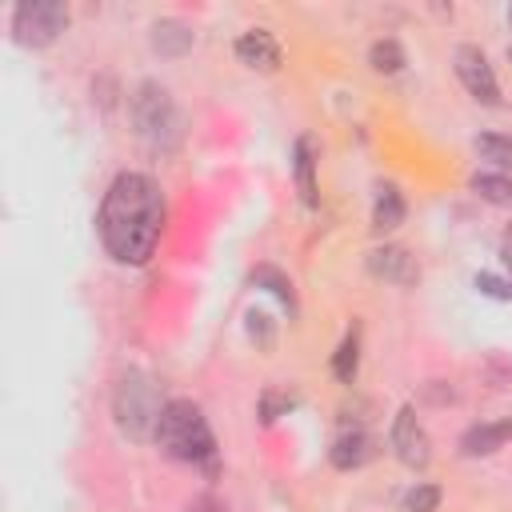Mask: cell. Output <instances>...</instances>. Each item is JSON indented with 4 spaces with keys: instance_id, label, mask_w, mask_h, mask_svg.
I'll return each mask as SVG.
<instances>
[{
    "instance_id": "obj_4",
    "label": "cell",
    "mask_w": 512,
    "mask_h": 512,
    "mask_svg": "<svg viewBox=\"0 0 512 512\" xmlns=\"http://www.w3.org/2000/svg\"><path fill=\"white\" fill-rule=\"evenodd\" d=\"M112 412H116V424L132 440H148V436H156L164 404H160L156 384L144 372H124L116 380V392H112Z\"/></svg>"
},
{
    "instance_id": "obj_15",
    "label": "cell",
    "mask_w": 512,
    "mask_h": 512,
    "mask_svg": "<svg viewBox=\"0 0 512 512\" xmlns=\"http://www.w3.org/2000/svg\"><path fill=\"white\" fill-rule=\"evenodd\" d=\"M472 192H476L484 204L508 208V204H512V176H508V172H476V176H472Z\"/></svg>"
},
{
    "instance_id": "obj_7",
    "label": "cell",
    "mask_w": 512,
    "mask_h": 512,
    "mask_svg": "<svg viewBox=\"0 0 512 512\" xmlns=\"http://www.w3.org/2000/svg\"><path fill=\"white\" fill-rule=\"evenodd\" d=\"M388 444H392L396 460H400V464H408V468H424V464L432 460V440H428V428L420 424V416H416V408H412V404H404V408L392 416Z\"/></svg>"
},
{
    "instance_id": "obj_2",
    "label": "cell",
    "mask_w": 512,
    "mask_h": 512,
    "mask_svg": "<svg viewBox=\"0 0 512 512\" xmlns=\"http://www.w3.org/2000/svg\"><path fill=\"white\" fill-rule=\"evenodd\" d=\"M164 456L172 460H184V464H212L216 460V440H212V428L204 420V412L192 404V400H168L164 412H160V424H156V436Z\"/></svg>"
},
{
    "instance_id": "obj_11",
    "label": "cell",
    "mask_w": 512,
    "mask_h": 512,
    "mask_svg": "<svg viewBox=\"0 0 512 512\" xmlns=\"http://www.w3.org/2000/svg\"><path fill=\"white\" fill-rule=\"evenodd\" d=\"M372 456H376V440H372L368 432H360V428L340 432V436L332 440V448H328V460H332V468H340V472L364 468Z\"/></svg>"
},
{
    "instance_id": "obj_23",
    "label": "cell",
    "mask_w": 512,
    "mask_h": 512,
    "mask_svg": "<svg viewBox=\"0 0 512 512\" xmlns=\"http://www.w3.org/2000/svg\"><path fill=\"white\" fill-rule=\"evenodd\" d=\"M500 264H504V272H508V280H512V228H508L504 240H500Z\"/></svg>"
},
{
    "instance_id": "obj_8",
    "label": "cell",
    "mask_w": 512,
    "mask_h": 512,
    "mask_svg": "<svg viewBox=\"0 0 512 512\" xmlns=\"http://www.w3.org/2000/svg\"><path fill=\"white\" fill-rule=\"evenodd\" d=\"M368 272L376 280H388V284H412L420 276L416 268V256L400 244H384V248H372L368 252Z\"/></svg>"
},
{
    "instance_id": "obj_17",
    "label": "cell",
    "mask_w": 512,
    "mask_h": 512,
    "mask_svg": "<svg viewBox=\"0 0 512 512\" xmlns=\"http://www.w3.org/2000/svg\"><path fill=\"white\" fill-rule=\"evenodd\" d=\"M356 368H360V332L352 328V332L340 340L336 356H332V376H336L340 384H352V380H356Z\"/></svg>"
},
{
    "instance_id": "obj_22",
    "label": "cell",
    "mask_w": 512,
    "mask_h": 512,
    "mask_svg": "<svg viewBox=\"0 0 512 512\" xmlns=\"http://www.w3.org/2000/svg\"><path fill=\"white\" fill-rule=\"evenodd\" d=\"M292 404H296V400L284 396V392H264V396H260V416H264V424H272V420H276L280 412H288Z\"/></svg>"
},
{
    "instance_id": "obj_21",
    "label": "cell",
    "mask_w": 512,
    "mask_h": 512,
    "mask_svg": "<svg viewBox=\"0 0 512 512\" xmlns=\"http://www.w3.org/2000/svg\"><path fill=\"white\" fill-rule=\"evenodd\" d=\"M472 284H476L484 296H492V300H512V280H508V276H496V272H476V276H472Z\"/></svg>"
},
{
    "instance_id": "obj_6",
    "label": "cell",
    "mask_w": 512,
    "mask_h": 512,
    "mask_svg": "<svg viewBox=\"0 0 512 512\" xmlns=\"http://www.w3.org/2000/svg\"><path fill=\"white\" fill-rule=\"evenodd\" d=\"M452 64H456V76H460V84L468 88V96H472L476 104H488V108H496V104H500L496 72H492L488 56H484L476 44H456Z\"/></svg>"
},
{
    "instance_id": "obj_14",
    "label": "cell",
    "mask_w": 512,
    "mask_h": 512,
    "mask_svg": "<svg viewBox=\"0 0 512 512\" xmlns=\"http://www.w3.org/2000/svg\"><path fill=\"white\" fill-rule=\"evenodd\" d=\"M404 224V196L396 184H380L376 200H372V228L376 232H392Z\"/></svg>"
},
{
    "instance_id": "obj_24",
    "label": "cell",
    "mask_w": 512,
    "mask_h": 512,
    "mask_svg": "<svg viewBox=\"0 0 512 512\" xmlns=\"http://www.w3.org/2000/svg\"><path fill=\"white\" fill-rule=\"evenodd\" d=\"M508 24H512V8H508Z\"/></svg>"
},
{
    "instance_id": "obj_1",
    "label": "cell",
    "mask_w": 512,
    "mask_h": 512,
    "mask_svg": "<svg viewBox=\"0 0 512 512\" xmlns=\"http://www.w3.org/2000/svg\"><path fill=\"white\" fill-rule=\"evenodd\" d=\"M96 232L116 264H144L164 232V192L144 172H120L96 212Z\"/></svg>"
},
{
    "instance_id": "obj_5",
    "label": "cell",
    "mask_w": 512,
    "mask_h": 512,
    "mask_svg": "<svg viewBox=\"0 0 512 512\" xmlns=\"http://www.w3.org/2000/svg\"><path fill=\"white\" fill-rule=\"evenodd\" d=\"M68 28V8L60 0H20L12 8V40L20 48H48Z\"/></svg>"
},
{
    "instance_id": "obj_20",
    "label": "cell",
    "mask_w": 512,
    "mask_h": 512,
    "mask_svg": "<svg viewBox=\"0 0 512 512\" xmlns=\"http://www.w3.org/2000/svg\"><path fill=\"white\" fill-rule=\"evenodd\" d=\"M436 508H440V488L428 484V480L412 484L404 492V500H400V512H436Z\"/></svg>"
},
{
    "instance_id": "obj_19",
    "label": "cell",
    "mask_w": 512,
    "mask_h": 512,
    "mask_svg": "<svg viewBox=\"0 0 512 512\" xmlns=\"http://www.w3.org/2000/svg\"><path fill=\"white\" fill-rule=\"evenodd\" d=\"M476 152H480L484 160H492L496 168H512V136L484 132V136H476Z\"/></svg>"
},
{
    "instance_id": "obj_25",
    "label": "cell",
    "mask_w": 512,
    "mask_h": 512,
    "mask_svg": "<svg viewBox=\"0 0 512 512\" xmlns=\"http://www.w3.org/2000/svg\"><path fill=\"white\" fill-rule=\"evenodd\" d=\"M508 60H512V48H508Z\"/></svg>"
},
{
    "instance_id": "obj_9",
    "label": "cell",
    "mask_w": 512,
    "mask_h": 512,
    "mask_svg": "<svg viewBox=\"0 0 512 512\" xmlns=\"http://www.w3.org/2000/svg\"><path fill=\"white\" fill-rule=\"evenodd\" d=\"M508 440H512V416L480 420V424H472V428L460 432V452H464V456H492V452H500Z\"/></svg>"
},
{
    "instance_id": "obj_3",
    "label": "cell",
    "mask_w": 512,
    "mask_h": 512,
    "mask_svg": "<svg viewBox=\"0 0 512 512\" xmlns=\"http://www.w3.org/2000/svg\"><path fill=\"white\" fill-rule=\"evenodd\" d=\"M128 112H132V124H136V136L156 148V152H168L180 144V112L168 96V88H160L156 80H144L132 100H128Z\"/></svg>"
},
{
    "instance_id": "obj_13",
    "label": "cell",
    "mask_w": 512,
    "mask_h": 512,
    "mask_svg": "<svg viewBox=\"0 0 512 512\" xmlns=\"http://www.w3.org/2000/svg\"><path fill=\"white\" fill-rule=\"evenodd\" d=\"M192 40H196V32L184 20H156L152 24V48L160 56H184L192 48Z\"/></svg>"
},
{
    "instance_id": "obj_12",
    "label": "cell",
    "mask_w": 512,
    "mask_h": 512,
    "mask_svg": "<svg viewBox=\"0 0 512 512\" xmlns=\"http://www.w3.org/2000/svg\"><path fill=\"white\" fill-rule=\"evenodd\" d=\"M292 172H296V192L304 208H316V144L308 136L292 144Z\"/></svg>"
},
{
    "instance_id": "obj_10",
    "label": "cell",
    "mask_w": 512,
    "mask_h": 512,
    "mask_svg": "<svg viewBox=\"0 0 512 512\" xmlns=\"http://www.w3.org/2000/svg\"><path fill=\"white\" fill-rule=\"evenodd\" d=\"M236 60L256 68V72H276L280 68V44L272 32L264 28H248L240 40H236Z\"/></svg>"
},
{
    "instance_id": "obj_16",
    "label": "cell",
    "mask_w": 512,
    "mask_h": 512,
    "mask_svg": "<svg viewBox=\"0 0 512 512\" xmlns=\"http://www.w3.org/2000/svg\"><path fill=\"white\" fill-rule=\"evenodd\" d=\"M252 284L256 288H264V292H272L288 312H296V292H292V280L280 272V268H272V264H260L256 272H252Z\"/></svg>"
},
{
    "instance_id": "obj_18",
    "label": "cell",
    "mask_w": 512,
    "mask_h": 512,
    "mask_svg": "<svg viewBox=\"0 0 512 512\" xmlns=\"http://www.w3.org/2000/svg\"><path fill=\"white\" fill-rule=\"evenodd\" d=\"M368 64H372L376 72L392 76V72H400V68H404V48H400L396 40H376V44L368 48Z\"/></svg>"
}]
</instances>
